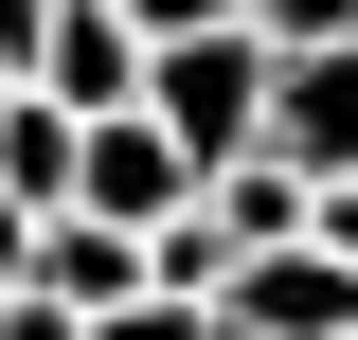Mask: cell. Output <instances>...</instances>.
Masks as SVG:
<instances>
[{
	"mask_svg": "<svg viewBox=\"0 0 358 340\" xmlns=\"http://www.w3.org/2000/svg\"><path fill=\"white\" fill-rule=\"evenodd\" d=\"M268 90H287V54L251 36V18H215V36H162V72H143V108H162L197 162H251L268 143Z\"/></svg>",
	"mask_w": 358,
	"mask_h": 340,
	"instance_id": "6da1fadb",
	"label": "cell"
},
{
	"mask_svg": "<svg viewBox=\"0 0 358 340\" xmlns=\"http://www.w3.org/2000/svg\"><path fill=\"white\" fill-rule=\"evenodd\" d=\"M197 197H215V162H197L162 108H108V126H90V197H72V215H126V233H162V215H197Z\"/></svg>",
	"mask_w": 358,
	"mask_h": 340,
	"instance_id": "7a4b0ae2",
	"label": "cell"
},
{
	"mask_svg": "<svg viewBox=\"0 0 358 340\" xmlns=\"http://www.w3.org/2000/svg\"><path fill=\"white\" fill-rule=\"evenodd\" d=\"M215 340H358V269L322 251V233H305V251H251L233 304H215Z\"/></svg>",
	"mask_w": 358,
	"mask_h": 340,
	"instance_id": "3957f363",
	"label": "cell"
},
{
	"mask_svg": "<svg viewBox=\"0 0 358 340\" xmlns=\"http://www.w3.org/2000/svg\"><path fill=\"white\" fill-rule=\"evenodd\" d=\"M143 72H162V36H143L126 0H54V54H36L54 108H90V126H108V108H143Z\"/></svg>",
	"mask_w": 358,
	"mask_h": 340,
	"instance_id": "277c9868",
	"label": "cell"
},
{
	"mask_svg": "<svg viewBox=\"0 0 358 340\" xmlns=\"http://www.w3.org/2000/svg\"><path fill=\"white\" fill-rule=\"evenodd\" d=\"M268 143L305 179H358V36L341 54H287V90H268Z\"/></svg>",
	"mask_w": 358,
	"mask_h": 340,
	"instance_id": "5b68a950",
	"label": "cell"
},
{
	"mask_svg": "<svg viewBox=\"0 0 358 340\" xmlns=\"http://www.w3.org/2000/svg\"><path fill=\"white\" fill-rule=\"evenodd\" d=\"M36 287L108 323V304H143L162 269H143V233H126V215H36Z\"/></svg>",
	"mask_w": 358,
	"mask_h": 340,
	"instance_id": "8992f818",
	"label": "cell"
},
{
	"mask_svg": "<svg viewBox=\"0 0 358 340\" xmlns=\"http://www.w3.org/2000/svg\"><path fill=\"white\" fill-rule=\"evenodd\" d=\"M0 197L72 215V197H90V108H54V90H18V108H0Z\"/></svg>",
	"mask_w": 358,
	"mask_h": 340,
	"instance_id": "52a82bcc",
	"label": "cell"
},
{
	"mask_svg": "<svg viewBox=\"0 0 358 340\" xmlns=\"http://www.w3.org/2000/svg\"><path fill=\"white\" fill-rule=\"evenodd\" d=\"M251 36H268V54H341V36H358V0H251Z\"/></svg>",
	"mask_w": 358,
	"mask_h": 340,
	"instance_id": "ba28073f",
	"label": "cell"
},
{
	"mask_svg": "<svg viewBox=\"0 0 358 340\" xmlns=\"http://www.w3.org/2000/svg\"><path fill=\"white\" fill-rule=\"evenodd\" d=\"M90 340H215V304H179V287H143V304H108Z\"/></svg>",
	"mask_w": 358,
	"mask_h": 340,
	"instance_id": "9c48e42d",
	"label": "cell"
},
{
	"mask_svg": "<svg viewBox=\"0 0 358 340\" xmlns=\"http://www.w3.org/2000/svg\"><path fill=\"white\" fill-rule=\"evenodd\" d=\"M0 340H90V304H54V287H18V304H0Z\"/></svg>",
	"mask_w": 358,
	"mask_h": 340,
	"instance_id": "30bf717a",
	"label": "cell"
},
{
	"mask_svg": "<svg viewBox=\"0 0 358 340\" xmlns=\"http://www.w3.org/2000/svg\"><path fill=\"white\" fill-rule=\"evenodd\" d=\"M143 36H215V18H251V0H126Z\"/></svg>",
	"mask_w": 358,
	"mask_h": 340,
	"instance_id": "8fae6325",
	"label": "cell"
},
{
	"mask_svg": "<svg viewBox=\"0 0 358 340\" xmlns=\"http://www.w3.org/2000/svg\"><path fill=\"white\" fill-rule=\"evenodd\" d=\"M36 287V197H0V304Z\"/></svg>",
	"mask_w": 358,
	"mask_h": 340,
	"instance_id": "7c38bea8",
	"label": "cell"
},
{
	"mask_svg": "<svg viewBox=\"0 0 358 340\" xmlns=\"http://www.w3.org/2000/svg\"><path fill=\"white\" fill-rule=\"evenodd\" d=\"M322 251H341V269H358V179H322Z\"/></svg>",
	"mask_w": 358,
	"mask_h": 340,
	"instance_id": "4fadbf2b",
	"label": "cell"
},
{
	"mask_svg": "<svg viewBox=\"0 0 358 340\" xmlns=\"http://www.w3.org/2000/svg\"><path fill=\"white\" fill-rule=\"evenodd\" d=\"M0 108H18V72H0Z\"/></svg>",
	"mask_w": 358,
	"mask_h": 340,
	"instance_id": "5bb4252c",
	"label": "cell"
}]
</instances>
